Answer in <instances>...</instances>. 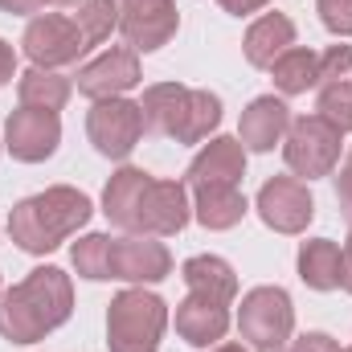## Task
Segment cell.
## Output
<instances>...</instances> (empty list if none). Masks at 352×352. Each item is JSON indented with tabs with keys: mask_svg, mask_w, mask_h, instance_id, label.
Instances as JSON below:
<instances>
[{
	"mask_svg": "<svg viewBox=\"0 0 352 352\" xmlns=\"http://www.w3.org/2000/svg\"><path fill=\"white\" fill-rule=\"evenodd\" d=\"M74 311V287L70 274L58 266L29 270L25 283L0 295V336L12 344H37L54 328H62Z\"/></svg>",
	"mask_w": 352,
	"mask_h": 352,
	"instance_id": "cell-1",
	"label": "cell"
},
{
	"mask_svg": "<svg viewBox=\"0 0 352 352\" xmlns=\"http://www.w3.org/2000/svg\"><path fill=\"white\" fill-rule=\"evenodd\" d=\"M90 213H94V205H90L87 192H78L70 184H54L37 197H25L8 213V238L25 254H50L70 234H78L87 226Z\"/></svg>",
	"mask_w": 352,
	"mask_h": 352,
	"instance_id": "cell-2",
	"label": "cell"
},
{
	"mask_svg": "<svg viewBox=\"0 0 352 352\" xmlns=\"http://www.w3.org/2000/svg\"><path fill=\"white\" fill-rule=\"evenodd\" d=\"M144 127L176 144H201L221 123V98L209 90H188L180 82H156L144 90Z\"/></svg>",
	"mask_w": 352,
	"mask_h": 352,
	"instance_id": "cell-3",
	"label": "cell"
},
{
	"mask_svg": "<svg viewBox=\"0 0 352 352\" xmlns=\"http://www.w3.org/2000/svg\"><path fill=\"white\" fill-rule=\"evenodd\" d=\"M168 328V303L144 287L119 291L107 311V349L111 352H156Z\"/></svg>",
	"mask_w": 352,
	"mask_h": 352,
	"instance_id": "cell-4",
	"label": "cell"
},
{
	"mask_svg": "<svg viewBox=\"0 0 352 352\" xmlns=\"http://www.w3.org/2000/svg\"><path fill=\"white\" fill-rule=\"evenodd\" d=\"M238 332L258 352H283L295 332V307L283 287H254L242 295L238 307Z\"/></svg>",
	"mask_w": 352,
	"mask_h": 352,
	"instance_id": "cell-5",
	"label": "cell"
},
{
	"mask_svg": "<svg viewBox=\"0 0 352 352\" xmlns=\"http://www.w3.org/2000/svg\"><path fill=\"white\" fill-rule=\"evenodd\" d=\"M283 156L295 176H307V180L328 176L340 160V131L320 115L291 119V127L283 135Z\"/></svg>",
	"mask_w": 352,
	"mask_h": 352,
	"instance_id": "cell-6",
	"label": "cell"
},
{
	"mask_svg": "<svg viewBox=\"0 0 352 352\" xmlns=\"http://www.w3.org/2000/svg\"><path fill=\"white\" fill-rule=\"evenodd\" d=\"M87 135L98 156L107 160H127L144 135V111L131 98H102L87 115Z\"/></svg>",
	"mask_w": 352,
	"mask_h": 352,
	"instance_id": "cell-7",
	"label": "cell"
},
{
	"mask_svg": "<svg viewBox=\"0 0 352 352\" xmlns=\"http://www.w3.org/2000/svg\"><path fill=\"white\" fill-rule=\"evenodd\" d=\"M21 45H25L29 62L41 66V70H62V66H70V62H78L87 54V41H82L78 25L70 16H58V12L33 16Z\"/></svg>",
	"mask_w": 352,
	"mask_h": 352,
	"instance_id": "cell-8",
	"label": "cell"
},
{
	"mask_svg": "<svg viewBox=\"0 0 352 352\" xmlns=\"http://www.w3.org/2000/svg\"><path fill=\"white\" fill-rule=\"evenodd\" d=\"M192 217V205H188V184L180 180H156L144 188V201L135 209V221H131V234H148V238H168L180 234Z\"/></svg>",
	"mask_w": 352,
	"mask_h": 352,
	"instance_id": "cell-9",
	"label": "cell"
},
{
	"mask_svg": "<svg viewBox=\"0 0 352 352\" xmlns=\"http://www.w3.org/2000/svg\"><path fill=\"white\" fill-rule=\"evenodd\" d=\"M180 29V12L173 0H119V33L135 54H152L168 45Z\"/></svg>",
	"mask_w": 352,
	"mask_h": 352,
	"instance_id": "cell-10",
	"label": "cell"
},
{
	"mask_svg": "<svg viewBox=\"0 0 352 352\" xmlns=\"http://www.w3.org/2000/svg\"><path fill=\"white\" fill-rule=\"evenodd\" d=\"M62 144V119L58 111H37V107H21L8 115L4 123V148L25 160V164H41L58 152Z\"/></svg>",
	"mask_w": 352,
	"mask_h": 352,
	"instance_id": "cell-11",
	"label": "cell"
},
{
	"mask_svg": "<svg viewBox=\"0 0 352 352\" xmlns=\"http://www.w3.org/2000/svg\"><path fill=\"white\" fill-rule=\"evenodd\" d=\"M258 217L274 234H303L307 221L316 217V201H311L307 184H299L291 176H274L258 188Z\"/></svg>",
	"mask_w": 352,
	"mask_h": 352,
	"instance_id": "cell-12",
	"label": "cell"
},
{
	"mask_svg": "<svg viewBox=\"0 0 352 352\" xmlns=\"http://www.w3.org/2000/svg\"><path fill=\"white\" fill-rule=\"evenodd\" d=\"M173 274V254L164 242L148 234H127L111 238V278L123 283H160Z\"/></svg>",
	"mask_w": 352,
	"mask_h": 352,
	"instance_id": "cell-13",
	"label": "cell"
},
{
	"mask_svg": "<svg viewBox=\"0 0 352 352\" xmlns=\"http://www.w3.org/2000/svg\"><path fill=\"white\" fill-rule=\"evenodd\" d=\"M144 78H140V58H135V50L131 45H119V50H107V54H98L94 62H87L82 70H78V90L94 98V102H102V98H123L131 87H140Z\"/></svg>",
	"mask_w": 352,
	"mask_h": 352,
	"instance_id": "cell-14",
	"label": "cell"
},
{
	"mask_svg": "<svg viewBox=\"0 0 352 352\" xmlns=\"http://www.w3.org/2000/svg\"><path fill=\"white\" fill-rule=\"evenodd\" d=\"M242 176H246V148H242V140L217 135V140H209L192 156V164L184 173V184L188 188H201V184H238Z\"/></svg>",
	"mask_w": 352,
	"mask_h": 352,
	"instance_id": "cell-15",
	"label": "cell"
},
{
	"mask_svg": "<svg viewBox=\"0 0 352 352\" xmlns=\"http://www.w3.org/2000/svg\"><path fill=\"white\" fill-rule=\"evenodd\" d=\"M176 332L192 349H213L230 332V303H217L209 295H192L176 303Z\"/></svg>",
	"mask_w": 352,
	"mask_h": 352,
	"instance_id": "cell-16",
	"label": "cell"
},
{
	"mask_svg": "<svg viewBox=\"0 0 352 352\" xmlns=\"http://www.w3.org/2000/svg\"><path fill=\"white\" fill-rule=\"evenodd\" d=\"M287 127H291L287 102L274 98V94H263V98H254V102L242 111L238 140H242V148H250V152H270L274 144H283Z\"/></svg>",
	"mask_w": 352,
	"mask_h": 352,
	"instance_id": "cell-17",
	"label": "cell"
},
{
	"mask_svg": "<svg viewBox=\"0 0 352 352\" xmlns=\"http://www.w3.org/2000/svg\"><path fill=\"white\" fill-rule=\"evenodd\" d=\"M246 197L238 192V184H201L192 188V217L205 230H234L246 217Z\"/></svg>",
	"mask_w": 352,
	"mask_h": 352,
	"instance_id": "cell-18",
	"label": "cell"
},
{
	"mask_svg": "<svg viewBox=\"0 0 352 352\" xmlns=\"http://www.w3.org/2000/svg\"><path fill=\"white\" fill-rule=\"evenodd\" d=\"M291 45H295V25H291V16H283V12H266V16H258V21L250 25L242 50H246V62H250V66L270 70Z\"/></svg>",
	"mask_w": 352,
	"mask_h": 352,
	"instance_id": "cell-19",
	"label": "cell"
},
{
	"mask_svg": "<svg viewBox=\"0 0 352 352\" xmlns=\"http://www.w3.org/2000/svg\"><path fill=\"white\" fill-rule=\"evenodd\" d=\"M299 278L311 291H336L344 287V250L332 238H311L299 246Z\"/></svg>",
	"mask_w": 352,
	"mask_h": 352,
	"instance_id": "cell-20",
	"label": "cell"
},
{
	"mask_svg": "<svg viewBox=\"0 0 352 352\" xmlns=\"http://www.w3.org/2000/svg\"><path fill=\"white\" fill-rule=\"evenodd\" d=\"M148 184H152V176L144 173V168H119L107 180V188H102V213L111 217V226H119V230L131 234V221H135V209H140Z\"/></svg>",
	"mask_w": 352,
	"mask_h": 352,
	"instance_id": "cell-21",
	"label": "cell"
},
{
	"mask_svg": "<svg viewBox=\"0 0 352 352\" xmlns=\"http://www.w3.org/2000/svg\"><path fill=\"white\" fill-rule=\"evenodd\" d=\"M180 278L188 283L192 295H209V299H217V303H234V295H238V274H234V266L226 263V258H217V254H197V258H188V263L180 266Z\"/></svg>",
	"mask_w": 352,
	"mask_h": 352,
	"instance_id": "cell-22",
	"label": "cell"
},
{
	"mask_svg": "<svg viewBox=\"0 0 352 352\" xmlns=\"http://www.w3.org/2000/svg\"><path fill=\"white\" fill-rule=\"evenodd\" d=\"M16 94H21V107H37V111H62L70 102V78H62L58 70H25L21 82H16Z\"/></svg>",
	"mask_w": 352,
	"mask_h": 352,
	"instance_id": "cell-23",
	"label": "cell"
},
{
	"mask_svg": "<svg viewBox=\"0 0 352 352\" xmlns=\"http://www.w3.org/2000/svg\"><path fill=\"white\" fill-rule=\"evenodd\" d=\"M270 74H274V87L283 90V94H307V90L320 82V54L291 45V50L270 66Z\"/></svg>",
	"mask_w": 352,
	"mask_h": 352,
	"instance_id": "cell-24",
	"label": "cell"
},
{
	"mask_svg": "<svg viewBox=\"0 0 352 352\" xmlns=\"http://www.w3.org/2000/svg\"><path fill=\"white\" fill-rule=\"evenodd\" d=\"M82 41L90 45H102L111 37V29H119V0H87L78 4V16H74Z\"/></svg>",
	"mask_w": 352,
	"mask_h": 352,
	"instance_id": "cell-25",
	"label": "cell"
},
{
	"mask_svg": "<svg viewBox=\"0 0 352 352\" xmlns=\"http://www.w3.org/2000/svg\"><path fill=\"white\" fill-rule=\"evenodd\" d=\"M70 263L82 278H94V283L111 278V238L107 234H87L82 242H74Z\"/></svg>",
	"mask_w": 352,
	"mask_h": 352,
	"instance_id": "cell-26",
	"label": "cell"
},
{
	"mask_svg": "<svg viewBox=\"0 0 352 352\" xmlns=\"http://www.w3.org/2000/svg\"><path fill=\"white\" fill-rule=\"evenodd\" d=\"M316 115L328 119L340 135L352 131V82L349 78H340V82H324L320 102H316Z\"/></svg>",
	"mask_w": 352,
	"mask_h": 352,
	"instance_id": "cell-27",
	"label": "cell"
},
{
	"mask_svg": "<svg viewBox=\"0 0 352 352\" xmlns=\"http://www.w3.org/2000/svg\"><path fill=\"white\" fill-rule=\"evenodd\" d=\"M352 74V45H328L320 54V82H340Z\"/></svg>",
	"mask_w": 352,
	"mask_h": 352,
	"instance_id": "cell-28",
	"label": "cell"
},
{
	"mask_svg": "<svg viewBox=\"0 0 352 352\" xmlns=\"http://www.w3.org/2000/svg\"><path fill=\"white\" fill-rule=\"evenodd\" d=\"M316 8L336 37H352V0H316Z\"/></svg>",
	"mask_w": 352,
	"mask_h": 352,
	"instance_id": "cell-29",
	"label": "cell"
},
{
	"mask_svg": "<svg viewBox=\"0 0 352 352\" xmlns=\"http://www.w3.org/2000/svg\"><path fill=\"white\" fill-rule=\"evenodd\" d=\"M291 352H340V344L328 336V332H307V336H299Z\"/></svg>",
	"mask_w": 352,
	"mask_h": 352,
	"instance_id": "cell-30",
	"label": "cell"
},
{
	"mask_svg": "<svg viewBox=\"0 0 352 352\" xmlns=\"http://www.w3.org/2000/svg\"><path fill=\"white\" fill-rule=\"evenodd\" d=\"M336 201H340V213L352 221V152H349V164L336 176Z\"/></svg>",
	"mask_w": 352,
	"mask_h": 352,
	"instance_id": "cell-31",
	"label": "cell"
},
{
	"mask_svg": "<svg viewBox=\"0 0 352 352\" xmlns=\"http://www.w3.org/2000/svg\"><path fill=\"white\" fill-rule=\"evenodd\" d=\"M226 12H234V16H250V12H258V8H266L270 0H217Z\"/></svg>",
	"mask_w": 352,
	"mask_h": 352,
	"instance_id": "cell-32",
	"label": "cell"
},
{
	"mask_svg": "<svg viewBox=\"0 0 352 352\" xmlns=\"http://www.w3.org/2000/svg\"><path fill=\"white\" fill-rule=\"evenodd\" d=\"M12 74H16V54H12L8 41H0V87L12 82Z\"/></svg>",
	"mask_w": 352,
	"mask_h": 352,
	"instance_id": "cell-33",
	"label": "cell"
},
{
	"mask_svg": "<svg viewBox=\"0 0 352 352\" xmlns=\"http://www.w3.org/2000/svg\"><path fill=\"white\" fill-rule=\"evenodd\" d=\"M45 0H0V8L4 12H16V16H29V12H37Z\"/></svg>",
	"mask_w": 352,
	"mask_h": 352,
	"instance_id": "cell-34",
	"label": "cell"
},
{
	"mask_svg": "<svg viewBox=\"0 0 352 352\" xmlns=\"http://www.w3.org/2000/svg\"><path fill=\"white\" fill-rule=\"evenodd\" d=\"M344 291L352 295V234H349V242H344Z\"/></svg>",
	"mask_w": 352,
	"mask_h": 352,
	"instance_id": "cell-35",
	"label": "cell"
},
{
	"mask_svg": "<svg viewBox=\"0 0 352 352\" xmlns=\"http://www.w3.org/2000/svg\"><path fill=\"white\" fill-rule=\"evenodd\" d=\"M213 352H250V349H242V344H217Z\"/></svg>",
	"mask_w": 352,
	"mask_h": 352,
	"instance_id": "cell-36",
	"label": "cell"
},
{
	"mask_svg": "<svg viewBox=\"0 0 352 352\" xmlns=\"http://www.w3.org/2000/svg\"><path fill=\"white\" fill-rule=\"evenodd\" d=\"M50 4H87V0H50Z\"/></svg>",
	"mask_w": 352,
	"mask_h": 352,
	"instance_id": "cell-37",
	"label": "cell"
},
{
	"mask_svg": "<svg viewBox=\"0 0 352 352\" xmlns=\"http://www.w3.org/2000/svg\"><path fill=\"white\" fill-rule=\"evenodd\" d=\"M344 352H352V349H344Z\"/></svg>",
	"mask_w": 352,
	"mask_h": 352,
	"instance_id": "cell-38",
	"label": "cell"
}]
</instances>
